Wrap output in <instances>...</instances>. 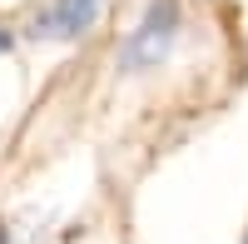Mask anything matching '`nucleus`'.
<instances>
[{"mask_svg": "<svg viewBox=\"0 0 248 244\" xmlns=\"http://www.w3.org/2000/svg\"><path fill=\"white\" fill-rule=\"evenodd\" d=\"M174 35H179V0H149L144 20L129 30V40L119 45V65L124 70H149V65H159V60L169 55Z\"/></svg>", "mask_w": 248, "mask_h": 244, "instance_id": "obj_1", "label": "nucleus"}, {"mask_svg": "<svg viewBox=\"0 0 248 244\" xmlns=\"http://www.w3.org/2000/svg\"><path fill=\"white\" fill-rule=\"evenodd\" d=\"M94 20H99V0H50V5L35 10L30 35H40V40H75V35H85Z\"/></svg>", "mask_w": 248, "mask_h": 244, "instance_id": "obj_2", "label": "nucleus"}, {"mask_svg": "<svg viewBox=\"0 0 248 244\" xmlns=\"http://www.w3.org/2000/svg\"><path fill=\"white\" fill-rule=\"evenodd\" d=\"M10 45H15V35H10V30H0V55H5Z\"/></svg>", "mask_w": 248, "mask_h": 244, "instance_id": "obj_3", "label": "nucleus"}, {"mask_svg": "<svg viewBox=\"0 0 248 244\" xmlns=\"http://www.w3.org/2000/svg\"><path fill=\"white\" fill-rule=\"evenodd\" d=\"M0 244H10V229H5V225H0Z\"/></svg>", "mask_w": 248, "mask_h": 244, "instance_id": "obj_4", "label": "nucleus"}]
</instances>
